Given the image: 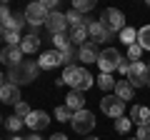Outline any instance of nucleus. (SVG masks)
<instances>
[{
    "label": "nucleus",
    "instance_id": "nucleus-1",
    "mask_svg": "<svg viewBox=\"0 0 150 140\" xmlns=\"http://www.w3.org/2000/svg\"><path fill=\"white\" fill-rule=\"evenodd\" d=\"M60 80H63V85H70L78 93H85L95 85V78L88 73V68H80V65H68Z\"/></svg>",
    "mask_w": 150,
    "mask_h": 140
},
{
    "label": "nucleus",
    "instance_id": "nucleus-2",
    "mask_svg": "<svg viewBox=\"0 0 150 140\" xmlns=\"http://www.w3.org/2000/svg\"><path fill=\"white\" fill-rule=\"evenodd\" d=\"M38 63H33V60H23L20 65H15V68H10V73H8V80L13 83V85H28V83H33L38 78Z\"/></svg>",
    "mask_w": 150,
    "mask_h": 140
},
{
    "label": "nucleus",
    "instance_id": "nucleus-3",
    "mask_svg": "<svg viewBox=\"0 0 150 140\" xmlns=\"http://www.w3.org/2000/svg\"><path fill=\"white\" fill-rule=\"evenodd\" d=\"M100 25L105 28L110 35H112V33H120L125 28V15L118 10V8H105L103 15H100Z\"/></svg>",
    "mask_w": 150,
    "mask_h": 140
},
{
    "label": "nucleus",
    "instance_id": "nucleus-4",
    "mask_svg": "<svg viewBox=\"0 0 150 140\" xmlns=\"http://www.w3.org/2000/svg\"><path fill=\"white\" fill-rule=\"evenodd\" d=\"M120 63H123V55H120V50H115V48H105L100 53V58H98L100 73H110V75H112V70L120 68Z\"/></svg>",
    "mask_w": 150,
    "mask_h": 140
},
{
    "label": "nucleus",
    "instance_id": "nucleus-5",
    "mask_svg": "<svg viewBox=\"0 0 150 140\" xmlns=\"http://www.w3.org/2000/svg\"><path fill=\"white\" fill-rule=\"evenodd\" d=\"M70 123H73V130L78 135H88V133H93V128H95V115H93L90 110H78Z\"/></svg>",
    "mask_w": 150,
    "mask_h": 140
},
{
    "label": "nucleus",
    "instance_id": "nucleus-6",
    "mask_svg": "<svg viewBox=\"0 0 150 140\" xmlns=\"http://www.w3.org/2000/svg\"><path fill=\"white\" fill-rule=\"evenodd\" d=\"M100 110L105 115H110V118L118 120V118H123V113H125V103L120 100L118 95H105L100 100Z\"/></svg>",
    "mask_w": 150,
    "mask_h": 140
},
{
    "label": "nucleus",
    "instance_id": "nucleus-7",
    "mask_svg": "<svg viewBox=\"0 0 150 140\" xmlns=\"http://www.w3.org/2000/svg\"><path fill=\"white\" fill-rule=\"evenodd\" d=\"M145 80H148V65L143 60L138 63H130V70H128V83L133 88H145Z\"/></svg>",
    "mask_w": 150,
    "mask_h": 140
},
{
    "label": "nucleus",
    "instance_id": "nucleus-8",
    "mask_svg": "<svg viewBox=\"0 0 150 140\" xmlns=\"http://www.w3.org/2000/svg\"><path fill=\"white\" fill-rule=\"evenodd\" d=\"M45 20H48V10H45L43 3H30L25 8V23H30V25H45Z\"/></svg>",
    "mask_w": 150,
    "mask_h": 140
},
{
    "label": "nucleus",
    "instance_id": "nucleus-9",
    "mask_svg": "<svg viewBox=\"0 0 150 140\" xmlns=\"http://www.w3.org/2000/svg\"><path fill=\"white\" fill-rule=\"evenodd\" d=\"M0 63L8 65V68L20 65V63H23V50H20V45H5V48L0 50Z\"/></svg>",
    "mask_w": 150,
    "mask_h": 140
},
{
    "label": "nucleus",
    "instance_id": "nucleus-10",
    "mask_svg": "<svg viewBox=\"0 0 150 140\" xmlns=\"http://www.w3.org/2000/svg\"><path fill=\"white\" fill-rule=\"evenodd\" d=\"M48 123H50V118H48V113H45V110H33V113L25 118V125L33 130V133L45 130V128H48Z\"/></svg>",
    "mask_w": 150,
    "mask_h": 140
},
{
    "label": "nucleus",
    "instance_id": "nucleus-11",
    "mask_svg": "<svg viewBox=\"0 0 150 140\" xmlns=\"http://www.w3.org/2000/svg\"><path fill=\"white\" fill-rule=\"evenodd\" d=\"M58 65H63L60 50H45V53L38 58V68L40 70H53V68H58Z\"/></svg>",
    "mask_w": 150,
    "mask_h": 140
},
{
    "label": "nucleus",
    "instance_id": "nucleus-12",
    "mask_svg": "<svg viewBox=\"0 0 150 140\" xmlns=\"http://www.w3.org/2000/svg\"><path fill=\"white\" fill-rule=\"evenodd\" d=\"M45 28H48L53 35H58V33H65V28H68V20H65L63 13H48V20H45Z\"/></svg>",
    "mask_w": 150,
    "mask_h": 140
},
{
    "label": "nucleus",
    "instance_id": "nucleus-13",
    "mask_svg": "<svg viewBox=\"0 0 150 140\" xmlns=\"http://www.w3.org/2000/svg\"><path fill=\"white\" fill-rule=\"evenodd\" d=\"M0 100L5 103V105H18L20 103V88L13 85V83H5V85L0 88Z\"/></svg>",
    "mask_w": 150,
    "mask_h": 140
},
{
    "label": "nucleus",
    "instance_id": "nucleus-14",
    "mask_svg": "<svg viewBox=\"0 0 150 140\" xmlns=\"http://www.w3.org/2000/svg\"><path fill=\"white\" fill-rule=\"evenodd\" d=\"M98 58H100V50H98L95 43H85L83 48H78V60H83L85 65L98 63Z\"/></svg>",
    "mask_w": 150,
    "mask_h": 140
},
{
    "label": "nucleus",
    "instance_id": "nucleus-15",
    "mask_svg": "<svg viewBox=\"0 0 150 140\" xmlns=\"http://www.w3.org/2000/svg\"><path fill=\"white\" fill-rule=\"evenodd\" d=\"M133 123H138V128H145V125L150 123V108H145V105H133V110H130L128 115Z\"/></svg>",
    "mask_w": 150,
    "mask_h": 140
},
{
    "label": "nucleus",
    "instance_id": "nucleus-16",
    "mask_svg": "<svg viewBox=\"0 0 150 140\" xmlns=\"http://www.w3.org/2000/svg\"><path fill=\"white\" fill-rule=\"evenodd\" d=\"M88 33H90V43H95V45H98V43H105V40L110 38V33L100 25V20L88 23Z\"/></svg>",
    "mask_w": 150,
    "mask_h": 140
},
{
    "label": "nucleus",
    "instance_id": "nucleus-17",
    "mask_svg": "<svg viewBox=\"0 0 150 140\" xmlns=\"http://www.w3.org/2000/svg\"><path fill=\"white\" fill-rule=\"evenodd\" d=\"M65 105H68L73 113H78V110H85V93L70 90V93H68V98H65Z\"/></svg>",
    "mask_w": 150,
    "mask_h": 140
},
{
    "label": "nucleus",
    "instance_id": "nucleus-18",
    "mask_svg": "<svg viewBox=\"0 0 150 140\" xmlns=\"http://www.w3.org/2000/svg\"><path fill=\"white\" fill-rule=\"evenodd\" d=\"M88 40H90V33H88V23H85V25H78V28H73V30H70V43H73V45L83 48Z\"/></svg>",
    "mask_w": 150,
    "mask_h": 140
},
{
    "label": "nucleus",
    "instance_id": "nucleus-19",
    "mask_svg": "<svg viewBox=\"0 0 150 140\" xmlns=\"http://www.w3.org/2000/svg\"><path fill=\"white\" fill-rule=\"evenodd\" d=\"M20 50H23V55L38 53V50H40V38H38L35 33H28L25 38H23V43H20Z\"/></svg>",
    "mask_w": 150,
    "mask_h": 140
},
{
    "label": "nucleus",
    "instance_id": "nucleus-20",
    "mask_svg": "<svg viewBox=\"0 0 150 140\" xmlns=\"http://www.w3.org/2000/svg\"><path fill=\"white\" fill-rule=\"evenodd\" d=\"M95 85H98V88H100V90H103V93L108 95L110 90H115V85H118V80H115V78H112L110 73H100V75L95 78Z\"/></svg>",
    "mask_w": 150,
    "mask_h": 140
},
{
    "label": "nucleus",
    "instance_id": "nucleus-21",
    "mask_svg": "<svg viewBox=\"0 0 150 140\" xmlns=\"http://www.w3.org/2000/svg\"><path fill=\"white\" fill-rule=\"evenodd\" d=\"M115 95H118L123 103H128V100H133V95H135V88L130 85L128 80H118V85H115Z\"/></svg>",
    "mask_w": 150,
    "mask_h": 140
},
{
    "label": "nucleus",
    "instance_id": "nucleus-22",
    "mask_svg": "<svg viewBox=\"0 0 150 140\" xmlns=\"http://www.w3.org/2000/svg\"><path fill=\"white\" fill-rule=\"evenodd\" d=\"M118 35H120V43H123L125 48H130V45L138 43V30H135V28H130V25H125Z\"/></svg>",
    "mask_w": 150,
    "mask_h": 140
},
{
    "label": "nucleus",
    "instance_id": "nucleus-23",
    "mask_svg": "<svg viewBox=\"0 0 150 140\" xmlns=\"http://www.w3.org/2000/svg\"><path fill=\"white\" fill-rule=\"evenodd\" d=\"M23 25H25V13H23V15H13L10 20L3 25V30H0V33H20Z\"/></svg>",
    "mask_w": 150,
    "mask_h": 140
},
{
    "label": "nucleus",
    "instance_id": "nucleus-24",
    "mask_svg": "<svg viewBox=\"0 0 150 140\" xmlns=\"http://www.w3.org/2000/svg\"><path fill=\"white\" fill-rule=\"evenodd\" d=\"M138 45L143 50H150V25H143L138 30Z\"/></svg>",
    "mask_w": 150,
    "mask_h": 140
},
{
    "label": "nucleus",
    "instance_id": "nucleus-25",
    "mask_svg": "<svg viewBox=\"0 0 150 140\" xmlns=\"http://www.w3.org/2000/svg\"><path fill=\"white\" fill-rule=\"evenodd\" d=\"M65 20H68V25H73V28L85 25V23H88V20H85V18H83L78 10H68V13H65Z\"/></svg>",
    "mask_w": 150,
    "mask_h": 140
},
{
    "label": "nucleus",
    "instance_id": "nucleus-26",
    "mask_svg": "<svg viewBox=\"0 0 150 140\" xmlns=\"http://www.w3.org/2000/svg\"><path fill=\"white\" fill-rule=\"evenodd\" d=\"M53 43H55V48L60 50V53H63V50H68L70 45V35H65V33H58V35H53Z\"/></svg>",
    "mask_w": 150,
    "mask_h": 140
},
{
    "label": "nucleus",
    "instance_id": "nucleus-27",
    "mask_svg": "<svg viewBox=\"0 0 150 140\" xmlns=\"http://www.w3.org/2000/svg\"><path fill=\"white\" fill-rule=\"evenodd\" d=\"M73 110L68 108V105H58L55 108V120H60V123H65V120H73Z\"/></svg>",
    "mask_w": 150,
    "mask_h": 140
},
{
    "label": "nucleus",
    "instance_id": "nucleus-28",
    "mask_svg": "<svg viewBox=\"0 0 150 140\" xmlns=\"http://www.w3.org/2000/svg\"><path fill=\"white\" fill-rule=\"evenodd\" d=\"M130 128H133V120H130V118H125V115L115 120V130H118L120 135H128V133H130Z\"/></svg>",
    "mask_w": 150,
    "mask_h": 140
},
{
    "label": "nucleus",
    "instance_id": "nucleus-29",
    "mask_svg": "<svg viewBox=\"0 0 150 140\" xmlns=\"http://www.w3.org/2000/svg\"><path fill=\"white\" fill-rule=\"evenodd\" d=\"M23 125H25V120H23V118H18V115H10V118L5 120V128L10 130V133H18V130H20Z\"/></svg>",
    "mask_w": 150,
    "mask_h": 140
},
{
    "label": "nucleus",
    "instance_id": "nucleus-30",
    "mask_svg": "<svg viewBox=\"0 0 150 140\" xmlns=\"http://www.w3.org/2000/svg\"><path fill=\"white\" fill-rule=\"evenodd\" d=\"M95 8V0H75L73 3V10H78L83 15V13H88V10H93Z\"/></svg>",
    "mask_w": 150,
    "mask_h": 140
},
{
    "label": "nucleus",
    "instance_id": "nucleus-31",
    "mask_svg": "<svg viewBox=\"0 0 150 140\" xmlns=\"http://www.w3.org/2000/svg\"><path fill=\"white\" fill-rule=\"evenodd\" d=\"M3 38H5V45H20L23 43V35L20 33H0Z\"/></svg>",
    "mask_w": 150,
    "mask_h": 140
},
{
    "label": "nucleus",
    "instance_id": "nucleus-32",
    "mask_svg": "<svg viewBox=\"0 0 150 140\" xmlns=\"http://www.w3.org/2000/svg\"><path fill=\"white\" fill-rule=\"evenodd\" d=\"M30 113H33V110H30V105H28V103H23V100H20V103L15 105V115H18V118H23V120H25Z\"/></svg>",
    "mask_w": 150,
    "mask_h": 140
},
{
    "label": "nucleus",
    "instance_id": "nucleus-33",
    "mask_svg": "<svg viewBox=\"0 0 150 140\" xmlns=\"http://www.w3.org/2000/svg\"><path fill=\"white\" fill-rule=\"evenodd\" d=\"M140 55H143V48H140L138 43H135V45H130V48H128V60L138 63V60H140Z\"/></svg>",
    "mask_w": 150,
    "mask_h": 140
},
{
    "label": "nucleus",
    "instance_id": "nucleus-34",
    "mask_svg": "<svg viewBox=\"0 0 150 140\" xmlns=\"http://www.w3.org/2000/svg\"><path fill=\"white\" fill-rule=\"evenodd\" d=\"M10 18H13V13H10V8H8V5H0V28L5 25V23L10 20Z\"/></svg>",
    "mask_w": 150,
    "mask_h": 140
},
{
    "label": "nucleus",
    "instance_id": "nucleus-35",
    "mask_svg": "<svg viewBox=\"0 0 150 140\" xmlns=\"http://www.w3.org/2000/svg\"><path fill=\"white\" fill-rule=\"evenodd\" d=\"M60 55H63V63H73V55H75V50H73V45H70L68 50H63V53H60Z\"/></svg>",
    "mask_w": 150,
    "mask_h": 140
},
{
    "label": "nucleus",
    "instance_id": "nucleus-36",
    "mask_svg": "<svg viewBox=\"0 0 150 140\" xmlns=\"http://www.w3.org/2000/svg\"><path fill=\"white\" fill-rule=\"evenodd\" d=\"M138 140H150L148 138V128H138V135H135Z\"/></svg>",
    "mask_w": 150,
    "mask_h": 140
},
{
    "label": "nucleus",
    "instance_id": "nucleus-37",
    "mask_svg": "<svg viewBox=\"0 0 150 140\" xmlns=\"http://www.w3.org/2000/svg\"><path fill=\"white\" fill-rule=\"evenodd\" d=\"M118 70H120V73H123L125 78H128V70H130V63H125V60H123V63H120V68H118Z\"/></svg>",
    "mask_w": 150,
    "mask_h": 140
},
{
    "label": "nucleus",
    "instance_id": "nucleus-38",
    "mask_svg": "<svg viewBox=\"0 0 150 140\" xmlns=\"http://www.w3.org/2000/svg\"><path fill=\"white\" fill-rule=\"evenodd\" d=\"M50 140H68V135H63V133H55V135H50Z\"/></svg>",
    "mask_w": 150,
    "mask_h": 140
},
{
    "label": "nucleus",
    "instance_id": "nucleus-39",
    "mask_svg": "<svg viewBox=\"0 0 150 140\" xmlns=\"http://www.w3.org/2000/svg\"><path fill=\"white\" fill-rule=\"evenodd\" d=\"M25 140H43V138H40V135H38V133H33V135H28Z\"/></svg>",
    "mask_w": 150,
    "mask_h": 140
},
{
    "label": "nucleus",
    "instance_id": "nucleus-40",
    "mask_svg": "<svg viewBox=\"0 0 150 140\" xmlns=\"http://www.w3.org/2000/svg\"><path fill=\"white\" fill-rule=\"evenodd\" d=\"M5 85V75H3V73H0V88Z\"/></svg>",
    "mask_w": 150,
    "mask_h": 140
},
{
    "label": "nucleus",
    "instance_id": "nucleus-41",
    "mask_svg": "<svg viewBox=\"0 0 150 140\" xmlns=\"http://www.w3.org/2000/svg\"><path fill=\"white\" fill-rule=\"evenodd\" d=\"M10 140H25V138H20V135H13V138Z\"/></svg>",
    "mask_w": 150,
    "mask_h": 140
},
{
    "label": "nucleus",
    "instance_id": "nucleus-42",
    "mask_svg": "<svg viewBox=\"0 0 150 140\" xmlns=\"http://www.w3.org/2000/svg\"><path fill=\"white\" fill-rule=\"evenodd\" d=\"M145 128H148V138H150V123H148V125H145Z\"/></svg>",
    "mask_w": 150,
    "mask_h": 140
},
{
    "label": "nucleus",
    "instance_id": "nucleus-43",
    "mask_svg": "<svg viewBox=\"0 0 150 140\" xmlns=\"http://www.w3.org/2000/svg\"><path fill=\"white\" fill-rule=\"evenodd\" d=\"M85 140H100V138H85Z\"/></svg>",
    "mask_w": 150,
    "mask_h": 140
},
{
    "label": "nucleus",
    "instance_id": "nucleus-44",
    "mask_svg": "<svg viewBox=\"0 0 150 140\" xmlns=\"http://www.w3.org/2000/svg\"><path fill=\"white\" fill-rule=\"evenodd\" d=\"M148 73H150V63H148Z\"/></svg>",
    "mask_w": 150,
    "mask_h": 140
},
{
    "label": "nucleus",
    "instance_id": "nucleus-45",
    "mask_svg": "<svg viewBox=\"0 0 150 140\" xmlns=\"http://www.w3.org/2000/svg\"><path fill=\"white\" fill-rule=\"evenodd\" d=\"M128 140H138V138H128Z\"/></svg>",
    "mask_w": 150,
    "mask_h": 140
},
{
    "label": "nucleus",
    "instance_id": "nucleus-46",
    "mask_svg": "<svg viewBox=\"0 0 150 140\" xmlns=\"http://www.w3.org/2000/svg\"><path fill=\"white\" fill-rule=\"evenodd\" d=\"M148 5H150V0H148Z\"/></svg>",
    "mask_w": 150,
    "mask_h": 140
},
{
    "label": "nucleus",
    "instance_id": "nucleus-47",
    "mask_svg": "<svg viewBox=\"0 0 150 140\" xmlns=\"http://www.w3.org/2000/svg\"><path fill=\"white\" fill-rule=\"evenodd\" d=\"M0 30H3V28H0Z\"/></svg>",
    "mask_w": 150,
    "mask_h": 140
},
{
    "label": "nucleus",
    "instance_id": "nucleus-48",
    "mask_svg": "<svg viewBox=\"0 0 150 140\" xmlns=\"http://www.w3.org/2000/svg\"><path fill=\"white\" fill-rule=\"evenodd\" d=\"M0 120H3V118H0Z\"/></svg>",
    "mask_w": 150,
    "mask_h": 140
}]
</instances>
